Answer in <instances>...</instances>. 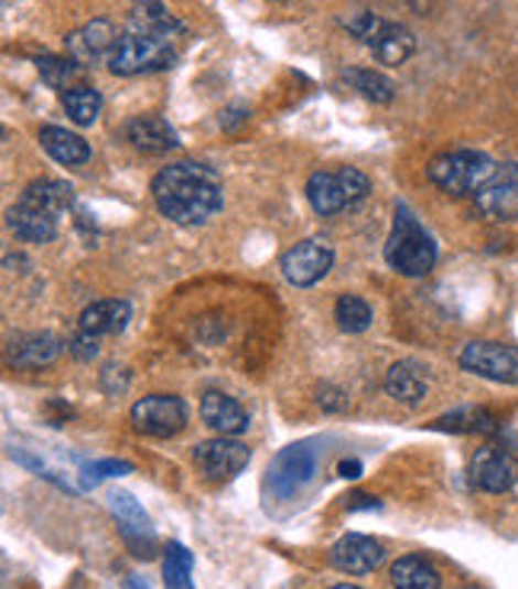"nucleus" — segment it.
Listing matches in <instances>:
<instances>
[{"instance_id": "aec40b11", "label": "nucleus", "mask_w": 518, "mask_h": 589, "mask_svg": "<svg viewBox=\"0 0 518 589\" xmlns=\"http://www.w3.org/2000/svg\"><path fill=\"white\" fill-rule=\"evenodd\" d=\"M131 308L129 301H119V298H102L94 301L90 308H84L80 314V330L90 333V336H109V333H122L129 328Z\"/></svg>"}, {"instance_id": "2eb2a0df", "label": "nucleus", "mask_w": 518, "mask_h": 589, "mask_svg": "<svg viewBox=\"0 0 518 589\" xmlns=\"http://www.w3.org/2000/svg\"><path fill=\"white\" fill-rule=\"evenodd\" d=\"M330 560L336 570L349 574V577H361V574H371L381 560H385V545L368 538V535H358V532H349L343 535L333 551H330Z\"/></svg>"}, {"instance_id": "c756f323", "label": "nucleus", "mask_w": 518, "mask_h": 589, "mask_svg": "<svg viewBox=\"0 0 518 589\" xmlns=\"http://www.w3.org/2000/svg\"><path fill=\"white\" fill-rule=\"evenodd\" d=\"M35 67L42 81L55 90H74V84L84 77V65H77L74 58H58V55H42Z\"/></svg>"}, {"instance_id": "a878e982", "label": "nucleus", "mask_w": 518, "mask_h": 589, "mask_svg": "<svg viewBox=\"0 0 518 589\" xmlns=\"http://www.w3.org/2000/svg\"><path fill=\"white\" fill-rule=\"evenodd\" d=\"M432 429H442V432H481V436H489L499 429V420L496 414H489L484 407H457L452 414L439 417Z\"/></svg>"}, {"instance_id": "39448f33", "label": "nucleus", "mask_w": 518, "mask_h": 589, "mask_svg": "<svg viewBox=\"0 0 518 589\" xmlns=\"http://www.w3.org/2000/svg\"><path fill=\"white\" fill-rule=\"evenodd\" d=\"M317 446H321L317 439H301L289 449H282L266 471V493L282 500V503L301 496L321 468V449Z\"/></svg>"}, {"instance_id": "c9c22d12", "label": "nucleus", "mask_w": 518, "mask_h": 589, "mask_svg": "<svg viewBox=\"0 0 518 589\" xmlns=\"http://www.w3.org/2000/svg\"><path fill=\"white\" fill-rule=\"evenodd\" d=\"M339 474H343L346 481H349V478H358V474H361V461H343V464H339Z\"/></svg>"}, {"instance_id": "9b49d317", "label": "nucleus", "mask_w": 518, "mask_h": 589, "mask_svg": "<svg viewBox=\"0 0 518 589\" xmlns=\"http://www.w3.org/2000/svg\"><path fill=\"white\" fill-rule=\"evenodd\" d=\"M477 212L489 222H516L518 218V164L496 167V173L477 190Z\"/></svg>"}, {"instance_id": "6e6552de", "label": "nucleus", "mask_w": 518, "mask_h": 589, "mask_svg": "<svg viewBox=\"0 0 518 589\" xmlns=\"http://www.w3.org/2000/svg\"><path fill=\"white\" fill-rule=\"evenodd\" d=\"M190 410L176 394H148L134 400L131 407V424L138 432L154 436V439H170L186 429Z\"/></svg>"}, {"instance_id": "ddd939ff", "label": "nucleus", "mask_w": 518, "mask_h": 589, "mask_svg": "<svg viewBox=\"0 0 518 589\" xmlns=\"http://www.w3.org/2000/svg\"><path fill=\"white\" fill-rule=\"evenodd\" d=\"M330 266H333V250L324 240H301L282 257V276L298 289H307L324 279Z\"/></svg>"}, {"instance_id": "2f4dec72", "label": "nucleus", "mask_w": 518, "mask_h": 589, "mask_svg": "<svg viewBox=\"0 0 518 589\" xmlns=\"http://www.w3.org/2000/svg\"><path fill=\"white\" fill-rule=\"evenodd\" d=\"M336 176H339V186H343V193H346V202H349V205L365 202L368 193H371V180H368L358 167H339Z\"/></svg>"}, {"instance_id": "4c0bfd02", "label": "nucleus", "mask_w": 518, "mask_h": 589, "mask_svg": "<svg viewBox=\"0 0 518 589\" xmlns=\"http://www.w3.org/2000/svg\"><path fill=\"white\" fill-rule=\"evenodd\" d=\"M330 589H361V587H349V583H339V587H330Z\"/></svg>"}, {"instance_id": "b1692460", "label": "nucleus", "mask_w": 518, "mask_h": 589, "mask_svg": "<svg viewBox=\"0 0 518 589\" xmlns=\"http://www.w3.org/2000/svg\"><path fill=\"white\" fill-rule=\"evenodd\" d=\"M390 583L393 589H439L442 577L422 555H403L390 567Z\"/></svg>"}, {"instance_id": "1a4fd4ad", "label": "nucleus", "mask_w": 518, "mask_h": 589, "mask_svg": "<svg viewBox=\"0 0 518 589\" xmlns=\"http://www.w3.org/2000/svg\"><path fill=\"white\" fill-rule=\"evenodd\" d=\"M193 461L208 481L225 484V481H234L250 464V449L240 439H234V436H218V439L198 442L193 452Z\"/></svg>"}, {"instance_id": "0eeeda50", "label": "nucleus", "mask_w": 518, "mask_h": 589, "mask_svg": "<svg viewBox=\"0 0 518 589\" xmlns=\"http://www.w3.org/2000/svg\"><path fill=\"white\" fill-rule=\"evenodd\" d=\"M109 513L119 525V535H122V542H126L131 555L144 557V560L158 555V532L151 525V516L141 510V503L131 493H109Z\"/></svg>"}, {"instance_id": "f3484780", "label": "nucleus", "mask_w": 518, "mask_h": 589, "mask_svg": "<svg viewBox=\"0 0 518 589\" xmlns=\"http://www.w3.org/2000/svg\"><path fill=\"white\" fill-rule=\"evenodd\" d=\"M65 343L55 333H23L7 346V362L17 368H42L62 356Z\"/></svg>"}, {"instance_id": "e433bc0d", "label": "nucleus", "mask_w": 518, "mask_h": 589, "mask_svg": "<svg viewBox=\"0 0 518 589\" xmlns=\"http://www.w3.org/2000/svg\"><path fill=\"white\" fill-rule=\"evenodd\" d=\"M126 589H151V587H148V580H141V577L131 574L129 580H126Z\"/></svg>"}, {"instance_id": "9d476101", "label": "nucleus", "mask_w": 518, "mask_h": 589, "mask_svg": "<svg viewBox=\"0 0 518 589\" xmlns=\"http://www.w3.org/2000/svg\"><path fill=\"white\" fill-rule=\"evenodd\" d=\"M461 368L499 382V385H518V346H506V343H467L461 353Z\"/></svg>"}, {"instance_id": "f8f14e48", "label": "nucleus", "mask_w": 518, "mask_h": 589, "mask_svg": "<svg viewBox=\"0 0 518 589\" xmlns=\"http://www.w3.org/2000/svg\"><path fill=\"white\" fill-rule=\"evenodd\" d=\"M67 58H74L77 65L94 67V65H109L112 52H116V26L109 20H94L80 30L67 35Z\"/></svg>"}, {"instance_id": "473e14b6", "label": "nucleus", "mask_w": 518, "mask_h": 589, "mask_svg": "<svg viewBox=\"0 0 518 589\" xmlns=\"http://www.w3.org/2000/svg\"><path fill=\"white\" fill-rule=\"evenodd\" d=\"M122 474H131L129 461H119V459L94 461V464H87V468H84V484L90 488V484H99V481H106V478H122Z\"/></svg>"}, {"instance_id": "4468645a", "label": "nucleus", "mask_w": 518, "mask_h": 589, "mask_svg": "<svg viewBox=\"0 0 518 589\" xmlns=\"http://www.w3.org/2000/svg\"><path fill=\"white\" fill-rule=\"evenodd\" d=\"M471 481L477 491L486 493L512 491L518 484V459L496 446H486L471 461Z\"/></svg>"}, {"instance_id": "c85d7f7f", "label": "nucleus", "mask_w": 518, "mask_h": 589, "mask_svg": "<svg viewBox=\"0 0 518 589\" xmlns=\"http://www.w3.org/2000/svg\"><path fill=\"white\" fill-rule=\"evenodd\" d=\"M62 106L77 126H94L102 113V97L94 87H74V90L62 94Z\"/></svg>"}, {"instance_id": "cd10ccee", "label": "nucleus", "mask_w": 518, "mask_h": 589, "mask_svg": "<svg viewBox=\"0 0 518 589\" xmlns=\"http://www.w3.org/2000/svg\"><path fill=\"white\" fill-rule=\"evenodd\" d=\"M163 587L195 589L193 587V555H190L180 542H170V545L163 548Z\"/></svg>"}, {"instance_id": "f257e3e1", "label": "nucleus", "mask_w": 518, "mask_h": 589, "mask_svg": "<svg viewBox=\"0 0 518 589\" xmlns=\"http://www.w3.org/2000/svg\"><path fill=\"white\" fill-rule=\"evenodd\" d=\"M151 196L163 218L176 225H202L222 212L225 186L212 167L180 161V164L163 167L151 180Z\"/></svg>"}, {"instance_id": "dca6fc26", "label": "nucleus", "mask_w": 518, "mask_h": 589, "mask_svg": "<svg viewBox=\"0 0 518 589\" xmlns=\"http://www.w3.org/2000/svg\"><path fill=\"white\" fill-rule=\"evenodd\" d=\"M58 218H62V215H55V212H48V208H39L33 202H23V199L7 212L10 231H13L20 240H26V244H45V240H52V237L58 234Z\"/></svg>"}, {"instance_id": "f704fd0d", "label": "nucleus", "mask_w": 518, "mask_h": 589, "mask_svg": "<svg viewBox=\"0 0 518 589\" xmlns=\"http://www.w3.org/2000/svg\"><path fill=\"white\" fill-rule=\"evenodd\" d=\"M378 506V500L375 496H365V493H356L353 500H349V510H375Z\"/></svg>"}, {"instance_id": "6ab92c4d", "label": "nucleus", "mask_w": 518, "mask_h": 589, "mask_svg": "<svg viewBox=\"0 0 518 589\" xmlns=\"http://www.w3.org/2000/svg\"><path fill=\"white\" fill-rule=\"evenodd\" d=\"M198 414H202V424L208 426V429H215L218 436H240V432L250 426L247 410H244L234 397H227V394L222 392L205 394Z\"/></svg>"}, {"instance_id": "423d86ee", "label": "nucleus", "mask_w": 518, "mask_h": 589, "mask_svg": "<svg viewBox=\"0 0 518 589\" xmlns=\"http://www.w3.org/2000/svg\"><path fill=\"white\" fill-rule=\"evenodd\" d=\"M346 30L361 39L381 65H403L417 52V39L407 26L381 20L375 13H358L353 20H346Z\"/></svg>"}, {"instance_id": "bb28decb", "label": "nucleus", "mask_w": 518, "mask_h": 589, "mask_svg": "<svg viewBox=\"0 0 518 589\" xmlns=\"http://www.w3.org/2000/svg\"><path fill=\"white\" fill-rule=\"evenodd\" d=\"M343 77L353 84V90H358L361 97L371 99V103H390L393 94H397V84L390 81L388 74H381L375 67H349Z\"/></svg>"}, {"instance_id": "412c9836", "label": "nucleus", "mask_w": 518, "mask_h": 589, "mask_svg": "<svg viewBox=\"0 0 518 589\" xmlns=\"http://www.w3.org/2000/svg\"><path fill=\"white\" fill-rule=\"evenodd\" d=\"M385 392L393 400L407 404V407H417V404H422V397L429 394V382H425V375H422V368L417 362H393L388 368V375H385Z\"/></svg>"}, {"instance_id": "7c9ffc66", "label": "nucleus", "mask_w": 518, "mask_h": 589, "mask_svg": "<svg viewBox=\"0 0 518 589\" xmlns=\"http://www.w3.org/2000/svg\"><path fill=\"white\" fill-rule=\"evenodd\" d=\"M371 321H375V314H371V304H368L365 298L343 294V298L336 301V324H339V330H346V333H365V330L371 328Z\"/></svg>"}, {"instance_id": "20e7f679", "label": "nucleus", "mask_w": 518, "mask_h": 589, "mask_svg": "<svg viewBox=\"0 0 518 589\" xmlns=\"http://www.w3.org/2000/svg\"><path fill=\"white\" fill-rule=\"evenodd\" d=\"M496 173L493 158L474 148L445 151L429 161V180L449 196H477V190Z\"/></svg>"}, {"instance_id": "393cba45", "label": "nucleus", "mask_w": 518, "mask_h": 589, "mask_svg": "<svg viewBox=\"0 0 518 589\" xmlns=\"http://www.w3.org/2000/svg\"><path fill=\"white\" fill-rule=\"evenodd\" d=\"M304 193H307V202H311V208H314L317 215H336V212H343V208L349 205L343 186H339V176L330 173V170L311 173Z\"/></svg>"}, {"instance_id": "72a5a7b5", "label": "nucleus", "mask_w": 518, "mask_h": 589, "mask_svg": "<svg viewBox=\"0 0 518 589\" xmlns=\"http://www.w3.org/2000/svg\"><path fill=\"white\" fill-rule=\"evenodd\" d=\"M97 340L99 336H90V333L77 330V336L67 343V350H71L77 360H94V356H97Z\"/></svg>"}, {"instance_id": "f03ea898", "label": "nucleus", "mask_w": 518, "mask_h": 589, "mask_svg": "<svg viewBox=\"0 0 518 589\" xmlns=\"http://www.w3.org/2000/svg\"><path fill=\"white\" fill-rule=\"evenodd\" d=\"M385 260L393 272H400L407 279L429 276L435 260H439V247H435L432 234L422 228L420 218L407 205H397L393 228H390L388 244H385Z\"/></svg>"}, {"instance_id": "5701e85b", "label": "nucleus", "mask_w": 518, "mask_h": 589, "mask_svg": "<svg viewBox=\"0 0 518 589\" xmlns=\"http://www.w3.org/2000/svg\"><path fill=\"white\" fill-rule=\"evenodd\" d=\"M129 30H141V33H154V35H170V39H180L186 33L183 23L163 7L161 0H138L131 7L129 17Z\"/></svg>"}, {"instance_id": "4be33fe9", "label": "nucleus", "mask_w": 518, "mask_h": 589, "mask_svg": "<svg viewBox=\"0 0 518 589\" xmlns=\"http://www.w3.org/2000/svg\"><path fill=\"white\" fill-rule=\"evenodd\" d=\"M39 141H42V148L48 151V158L58 161V164L80 167L90 161V144H87L80 135L62 129V126H42Z\"/></svg>"}, {"instance_id": "a211bd4d", "label": "nucleus", "mask_w": 518, "mask_h": 589, "mask_svg": "<svg viewBox=\"0 0 518 589\" xmlns=\"http://www.w3.org/2000/svg\"><path fill=\"white\" fill-rule=\"evenodd\" d=\"M126 138L144 154H166V151L180 148V135L161 116H134V119H129L126 122Z\"/></svg>"}, {"instance_id": "7ed1b4c3", "label": "nucleus", "mask_w": 518, "mask_h": 589, "mask_svg": "<svg viewBox=\"0 0 518 589\" xmlns=\"http://www.w3.org/2000/svg\"><path fill=\"white\" fill-rule=\"evenodd\" d=\"M180 39L170 35L141 33V30H126L116 42V52L109 58V71L119 77H134V74H151V71H163L173 67L180 49Z\"/></svg>"}]
</instances>
